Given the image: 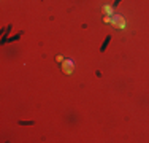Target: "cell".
Masks as SVG:
<instances>
[{
  "label": "cell",
  "mask_w": 149,
  "mask_h": 143,
  "mask_svg": "<svg viewBox=\"0 0 149 143\" xmlns=\"http://www.w3.org/2000/svg\"><path fill=\"white\" fill-rule=\"evenodd\" d=\"M21 126H32L34 124V121H19Z\"/></svg>",
  "instance_id": "obj_4"
},
{
  "label": "cell",
  "mask_w": 149,
  "mask_h": 143,
  "mask_svg": "<svg viewBox=\"0 0 149 143\" xmlns=\"http://www.w3.org/2000/svg\"><path fill=\"white\" fill-rule=\"evenodd\" d=\"M109 41H111V35H108V37L105 38V41L102 43V46H100V51H102V53H105V51H106V48H108Z\"/></svg>",
  "instance_id": "obj_3"
},
{
  "label": "cell",
  "mask_w": 149,
  "mask_h": 143,
  "mask_svg": "<svg viewBox=\"0 0 149 143\" xmlns=\"http://www.w3.org/2000/svg\"><path fill=\"white\" fill-rule=\"evenodd\" d=\"M119 3H121V0H116V2H114V5H113V7H116V5H119Z\"/></svg>",
  "instance_id": "obj_6"
},
{
  "label": "cell",
  "mask_w": 149,
  "mask_h": 143,
  "mask_svg": "<svg viewBox=\"0 0 149 143\" xmlns=\"http://www.w3.org/2000/svg\"><path fill=\"white\" fill-rule=\"evenodd\" d=\"M56 61H57V62H64V61H65V59H64V57H62V56H57V57H56Z\"/></svg>",
  "instance_id": "obj_5"
},
{
  "label": "cell",
  "mask_w": 149,
  "mask_h": 143,
  "mask_svg": "<svg viewBox=\"0 0 149 143\" xmlns=\"http://www.w3.org/2000/svg\"><path fill=\"white\" fill-rule=\"evenodd\" d=\"M109 22H111V26L114 29H126V19L122 16H119V14H113Z\"/></svg>",
  "instance_id": "obj_1"
},
{
  "label": "cell",
  "mask_w": 149,
  "mask_h": 143,
  "mask_svg": "<svg viewBox=\"0 0 149 143\" xmlns=\"http://www.w3.org/2000/svg\"><path fill=\"white\" fill-rule=\"evenodd\" d=\"M73 70H74V64H73V61L67 59V61L62 62V72H64L65 75H70V73H73Z\"/></svg>",
  "instance_id": "obj_2"
}]
</instances>
